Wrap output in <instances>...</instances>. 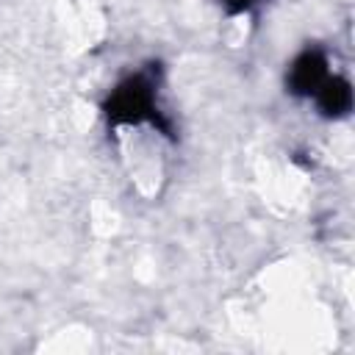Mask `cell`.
Segmentation results:
<instances>
[{"label": "cell", "instance_id": "cell-1", "mask_svg": "<svg viewBox=\"0 0 355 355\" xmlns=\"http://www.w3.org/2000/svg\"><path fill=\"white\" fill-rule=\"evenodd\" d=\"M233 3H239V6H247V3H250V0H233Z\"/></svg>", "mask_w": 355, "mask_h": 355}]
</instances>
